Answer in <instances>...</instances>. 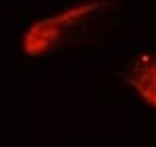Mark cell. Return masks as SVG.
Listing matches in <instances>:
<instances>
[{"instance_id":"1","label":"cell","mask_w":156,"mask_h":147,"mask_svg":"<svg viewBox=\"0 0 156 147\" xmlns=\"http://www.w3.org/2000/svg\"><path fill=\"white\" fill-rule=\"evenodd\" d=\"M115 6L112 0H81L58 12L36 19L21 35V52L27 58H48L71 46L85 25L100 19Z\"/></svg>"},{"instance_id":"2","label":"cell","mask_w":156,"mask_h":147,"mask_svg":"<svg viewBox=\"0 0 156 147\" xmlns=\"http://www.w3.org/2000/svg\"><path fill=\"white\" fill-rule=\"evenodd\" d=\"M125 83L142 104L156 110V54L144 50L131 60L125 71Z\"/></svg>"}]
</instances>
